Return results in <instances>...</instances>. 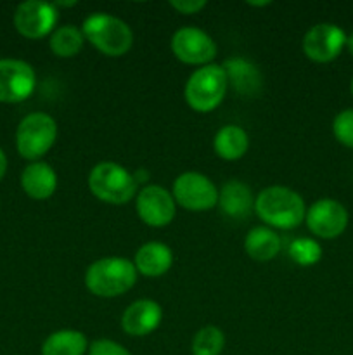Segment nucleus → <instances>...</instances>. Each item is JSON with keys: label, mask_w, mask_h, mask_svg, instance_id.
I'll return each mask as SVG.
<instances>
[{"label": "nucleus", "mask_w": 353, "mask_h": 355, "mask_svg": "<svg viewBox=\"0 0 353 355\" xmlns=\"http://www.w3.org/2000/svg\"><path fill=\"white\" fill-rule=\"evenodd\" d=\"M89 340L78 329H59L42 343V355H85Z\"/></svg>", "instance_id": "nucleus-21"}, {"label": "nucleus", "mask_w": 353, "mask_h": 355, "mask_svg": "<svg viewBox=\"0 0 353 355\" xmlns=\"http://www.w3.org/2000/svg\"><path fill=\"white\" fill-rule=\"evenodd\" d=\"M134 262L123 257H104L89 266L85 286L93 297L114 298L128 293L137 283Z\"/></svg>", "instance_id": "nucleus-2"}, {"label": "nucleus", "mask_w": 353, "mask_h": 355, "mask_svg": "<svg viewBox=\"0 0 353 355\" xmlns=\"http://www.w3.org/2000/svg\"><path fill=\"white\" fill-rule=\"evenodd\" d=\"M287 253L296 266L311 267L320 262L322 246L311 238H296L287 246Z\"/></svg>", "instance_id": "nucleus-24"}, {"label": "nucleus", "mask_w": 353, "mask_h": 355, "mask_svg": "<svg viewBox=\"0 0 353 355\" xmlns=\"http://www.w3.org/2000/svg\"><path fill=\"white\" fill-rule=\"evenodd\" d=\"M135 210L145 225L161 229L172 224L175 218L176 203L172 196V191L158 184H149L142 187L135 196Z\"/></svg>", "instance_id": "nucleus-10"}, {"label": "nucleus", "mask_w": 353, "mask_h": 355, "mask_svg": "<svg viewBox=\"0 0 353 355\" xmlns=\"http://www.w3.org/2000/svg\"><path fill=\"white\" fill-rule=\"evenodd\" d=\"M21 187L35 201H45L57 189V173L47 162H31L21 172Z\"/></svg>", "instance_id": "nucleus-15"}, {"label": "nucleus", "mask_w": 353, "mask_h": 355, "mask_svg": "<svg viewBox=\"0 0 353 355\" xmlns=\"http://www.w3.org/2000/svg\"><path fill=\"white\" fill-rule=\"evenodd\" d=\"M345 47L346 33L334 23L314 24L305 33L303 42H301L303 54L318 64L334 61Z\"/></svg>", "instance_id": "nucleus-12"}, {"label": "nucleus", "mask_w": 353, "mask_h": 355, "mask_svg": "<svg viewBox=\"0 0 353 355\" xmlns=\"http://www.w3.org/2000/svg\"><path fill=\"white\" fill-rule=\"evenodd\" d=\"M59 10L54 3L42 0H28L17 6L14 12V28L17 33L30 40H38L52 35L57 24Z\"/></svg>", "instance_id": "nucleus-11"}, {"label": "nucleus", "mask_w": 353, "mask_h": 355, "mask_svg": "<svg viewBox=\"0 0 353 355\" xmlns=\"http://www.w3.org/2000/svg\"><path fill=\"white\" fill-rule=\"evenodd\" d=\"M87 355H132V354L128 352L123 345L114 342V340L99 338V340H93V342L90 343Z\"/></svg>", "instance_id": "nucleus-26"}, {"label": "nucleus", "mask_w": 353, "mask_h": 355, "mask_svg": "<svg viewBox=\"0 0 353 355\" xmlns=\"http://www.w3.org/2000/svg\"><path fill=\"white\" fill-rule=\"evenodd\" d=\"M170 7L183 16H190V14H197L201 9H204L206 2L204 0H172Z\"/></svg>", "instance_id": "nucleus-27"}, {"label": "nucleus", "mask_w": 353, "mask_h": 355, "mask_svg": "<svg viewBox=\"0 0 353 355\" xmlns=\"http://www.w3.org/2000/svg\"><path fill=\"white\" fill-rule=\"evenodd\" d=\"M57 139V123L47 113H30L19 121L16 130V149L21 158L40 162Z\"/></svg>", "instance_id": "nucleus-6"}, {"label": "nucleus", "mask_w": 353, "mask_h": 355, "mask_svg": "<svg viewBox=\"0 0 353 355\" xmlns=\"http://www.w3.org/2000/svg\"><path fill=\"white\" fill-rule=\"evenodd\" d=\"M228 78L224 66L208 64L194 69L183 87V99L196 113H211L225 99Z\"/></svg>", "instance_id": "nucleus-4"}, {"label": "nucleus", "mask_w": 353, "mask_h": 355, "mask_svg": "<svg viewBox=\"0 0 353 355\" xmlns=\"http://www.w3.org/2000/svg\"><path fill=\"white\" fill-rule=\"evenodd\" d=\"M6 173H7V156L6 153L0 149V180L6 177Z\"/></svg>", "instance_id": "nucleus-28"}, {"label": "nucleus", "mask_w": 353, "mask_h": 355, "mask_svg": "<svg viewBox=\"0 0 353 355\" xmlns=\"http://www.w3.org/2000/svg\"><path fill=\"white\" fill-rule=\"evenodd\" d=\"M83 44H85V37L82 33V28L75 24H62L55 28L48 38V47L52 54L62 59L75 58L83 49Z\"/></svg>", "instance_id": "nucleus-22"}, {"label": "nucleus", "mask_w": 353, "mask_h": 355, "mask_svg": "<svg viewBox=\"0 0 353 355\" xmlns=\"http://www.w3.org/2000/svg\"><path fill=\"white\" fill-rule=\"evenodd\" d=\"M332 134L339 144L353 149V107L343 110L332 121Z\"/></svg>", "instance_id": "nucleus-25"}, {"label": "nucleus", "mask_w": 353, "mask_h": 355, "mask_svg": "<svg viewBox=\"0 0 353 355\" xmlns=\"http://www.w3.org/2000/svg\"><path fill=\"white\" fill-rule=\"evenodd\" d=\"M89 189L97 200L107 205H127L137 196V180L116 162H100L89 173Z\"/></svg>", "instance_id": "nucleus-5"}, {"label": "nucleus", "mask_w": 353, "mask_h": 355, "mask_svg": "<svg viewBox=\"0 0 353 355\" xmlns=\"http://www.w3.org/2000/svg\"><path fill=\"white\" fill-rule=\"evenodd\" d=\"M225 349V335L217 326H204L197 329L190 342L192 355H220Z\"/></svg>", "instance_id": "nucleus-23"}, {"label": "nucleus", "mask_w": 353, "mask_h": 355, "mask_svg": "<svg viewBox=\"0 0 353 355\" xmlns=\"http://www.w3.org/2000/svg\"><path fill=\"white\" fill-rule=\"evenodd\" d=\"M346 49H348L350 54L353 55V33H350L348 37H346Z\"/></svg>", "instance_id": "nucleus-30"}, {"label": "nucleus", "mask_w": 353, "mask_h": 355, "mask_svg": "<svg viewBox=\"0 0 353 355\" xmlns=\"http://www.w3.org/2000/svg\"><path fill=\"white\" fill-rule=\"evenodd\" d=\"M218 207L232 218L248 217L255 210V196L248 184L241 180H228L218 191Z\"/></svg>", "instance_id": "nucleus-17"}, {"label": "nucleus", "mask_w": 353, "mask_h": 355, "mask_svg": "<svg viewBox=\"0 0 353 355\" xmlns=\"http://www.w3.org/2000/svg\"><path fill=\"white\" fill-rule=\"evenodd\" d=\"M249 135L239 125H224L213 137V151L225 162H237L248 153Z\"/></svg>", "instance_id": "nucleus-18"}, {"label": "nucleus", "mask_w": 353, "mask_h": 355, "mask_svg": "<svg viewBox=\"0 0 353 355\" xmlns=\"http://www.w3.org/2000/svg\"><path fill=\"white\" fill-rule=\"evenodd\" d=\"M37 87V73L23 59H0V103L17 104L26 101Z\"/></svg>", "instance_id": "nucleus-9"}, {"label": "nucleus", "mask_w": 353, "mask_h": 355, "mask_svg": "<svg viewBox=\"0 0 353 355\" xmlns=\"http://www.w3.org/2000/svg\"><path fill=\"white\" fill-rule=\"evenodd\" d=\"M270 3H272V2H248V6H251V7H266V6H270Z\"/></svg>", "instance_id": "nucleus-31"}, {"label": "nucleus", "mask_w": 353, "mask_h": 355, "mask_svg": "<svg viewBox=\"0 0 353 355\" xmlns=\"http://www.w3.org/2000/svg\"><path fill=\"white\" fill-rule=\"evenodd\" d=\"M76 0H71V2H54L55 9H59V7H75L76 6Z\"/></svg>", "instance_id": "nucleus-29"}, {"label": "nucleus", "mask_w": 353, "mask_h": 355, "mask_svg": "<svg viewBox=\"0 0 353 355\" xmlns=\"http://www.w3.org/2000/svg\"><path fill=\"white\" fill-rule=\"evenodd\" d=\"M244 252L255 262H270L280 252L279 234L266 225H256L246 234Z\"/></svg>", "instance_id": "nucleus-19"}, {"label": "nucleus", "mask_w": 353, "mask_h": 355, "mask_svg": "<svg viewBox=\"0 0 353 355\" xmlns=\"http://www.w3.org/2000/svg\"><path fill=\"white\" fill-rule=\"evenodd\" d=\"M308 231L320 239H336L348 227V211L339 201L322 198L307 208L305 215Z\"/></svg>", "instance_id": "nucleus-13"}, {"label": "nucleus", "mask_w": 353, "mask_h": 355, "mask_svg": "<svg viewBox=\"0 0 353 355\" xmlns=\"http://www.w3.org/2000/svg\"><path fill=\"white\" fill-rule=\"evenodd\" d=\"M134 266L138 274L145 277H161L172 269L173 252L168 245L161 241L144 243L135 252Z\"/></svg>", "instance_id": "nucleus-16"}, {"label": "nucleus", "mask_w": 353, "mask_h": 355, "mask_svg": "<svg viewBox=\"0 0 353 355\" xmlns=\"http://www.w3.org/2000/svg\"><path fill=\"white\" fill-rule=\"evenodd\" d=\"M173 55L180 62L189 66L211 64L218 54V47L213 38L197 26H182L172 35L170 40Z\"/></svg>", "instance_id": "nucleus-8"}, {"label": "nucleus", "mask_w": 353, "mask_h": 355, "mask_svg": "<svg viewBox=\"0 0 353 355\" xmlns=\"http://www.w3.org/2000/svg\"><path fill=\"white\" fill-rule=\"evenodd\" d=\"M172 196L180 208L208 211L218 205V189L210 177L199 172H183L173 180Z\"/></svg>", "instance_id": "nucleus-7"}, {"label": "nucleus", "mask_w": 353, "mask_h": 355, "mask_svg": "<svg viewBox=\"0 0 353 355\" xmlns=\"http://www.w3.org/2000/svg\"><path fill=\"white\" fill-rule=\"evenodd\" d=\"M255 214L266 227L291 231L305 222L307 207L301 194L291 187L270 186L255 198Z\"/></svg>", "instance_id": "nucleus-1"}, {"label": "nucleus", "mask_w": 353, "mask_h": 355, "mask_svg": "<svg viewBox=\"0 0 353 355\" xmlns=\"http://www.w3.org/2000/svg\"><path fill=\"white\" fill-rule=\"evenodd\" d=\"M350 92H352V96H353V78H352V83H350Z\"/></svg>", "instance_id": "nucleus-32"}, {"label": "nucleus", "mask_w": 353, "mask_h": 355, "mask_svg": "<svg viewBox=\"0 0 353 355\" xmlns=\"http://www.w3.org/2000/svg\"><path fill=\"white\" fill-rule=\"evenodd\" d=\"M163 321L161 305L151 298H141L125 309L121 315V329L128 336H147L159 328Z\"/></svg>", "instance_id": "nucleus-14"}, {"label": "nucleus", "mask_w": 353, "mask_h": 355, "mask_svg": "<svg viewBox=\"0 0 353 355\" xmlns=\"http://www.w3.org/2000/svg\"><path fill=\"white\" fill-rule=\"evenodd\" d=\"M224 69L227 73L228 85H234V89L244 96H255L262 87V75L258 68L246 59H228L224 62Z\"/></svg>", "instance_id": "nucleus-20"}, {"label": "nucleus", "mask_w": 353, "mask_h": 355, "mask_svg": "<svg viewBox=\"0 0 353 355\" xmlns=\"http://www.w3.org/2000/svg\"><path fill=\"white\" fill-rule=\"evenodd\" d=\"M82 33L92 47L107 58H121L134 45V31L120 17L107 12H93L85 17Z\"/></svg>", "instance_id": "nucleus-3"}]
</instances>
